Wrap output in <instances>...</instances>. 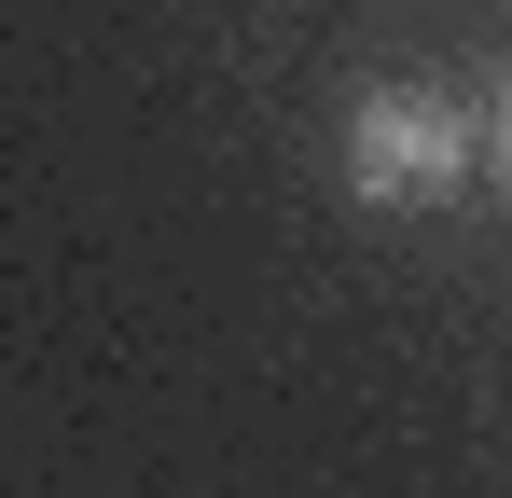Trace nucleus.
I'll return each mask as SVG.
<instances>
[{
    "label": "nucleus",
    "mask_w": 512,
    "mask_h": 498,
    "mask_svg": "<svg viewBox=\"0 0 512 498\" xmlns=\"http://www.w3.org/2000/svg\"><path fill=\"white\" fill-rule=\"evenodd\" d=\"M457 97L443 83H388V97H360V139H346V180L360 194H443L457 180Z\"/></svg>",
    "instance_id": "1"
},
{
    "label": "nucleus",
    "mask_w": 512,
    "mask_h": 498,
    "mask_svg": "<svg viewBox=\"0 0 512 498\" xmlns=\"http://www.w3.org/2000/svg\"><path fill=\"white\" fill-rule=\"evenodd\" d=\"M499 180H512V83H499Z\"/></svg>",
    "instance_id": "2"
}]
</instances>
